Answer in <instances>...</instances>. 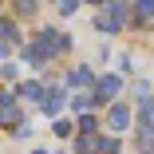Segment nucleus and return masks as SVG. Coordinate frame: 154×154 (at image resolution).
I'll return each mask as SVG.
<instances>
[{
    "label": "nucleus",
    "instance_id": "nucleus-4",
    "mask_svg": "<svg viewBox=\"0 0 154 154\" xmlns=\"http://www.w3.org/2000/svg\"><path fill=\"white\" fill-rule=\"evenodd\" d=\"M48 59H51V48H48L44 40L28 48V63H36V67H40V63H48Z\"/></svg>",
    "mask_w": 154,
    "mask_h": 154
},
{
    "label": "nucleus",
    "instance_id": "nucleus-10",
    "mask_svg": "<svg viewBox=\"0 0 154 154\" xmlns=\"http://www.w3.org/2000/svg\"><path fill=\"white\" fill-rule=\"evenodd\" d=\"M91 131H95V119L83 115V119H79V134H91Z\"/></svg>",
    "mask_w": 154,
    "mask_h": 154
},
{
    "label": "nucleus",
    "instance_id": "nucleus-6",
    "mask_svg": "<svg viewBox=\"0 0 154 154\" xmlns=\"http://www.w3.org/2000/svg\"><path fill=\"white\" fill-rule=\"evenodd\" d=\"M40 103H44V111H48V115H55L59 107H63V91H48Z\"/></svg>",
    "mask_w": 154,
    "mask_h": 154
},
{
    "label": "nucleus",
    "instance_id": "nucleus-7",
    "mask_svg": "<svg viewBox=\"0 0 154 154\" xmlns=\"http://www.w3.org/2000/svg\"><path fill=\"white\" fill-rule=\"evenodd\" d=\"M16 91H20L24 99H44V87H40V83H20Z\"/></svg>",
    "mask_w": 154,
    "mask_h": 154
},
{
    "label": "nucleus",
    "instance_id": "nucleus-3",
    "mask_svg": "<svg viewBox=\"0 0 154 154\" xmlns=\"http://www.w3.org/2000/svg\"><path fill=\"white\" fill-rule=\"evenodd\" d=\"M127 122H131V111L115 103V107H111V115H107V127H111V131H122Z\"/></svg>",
    "mask_w": 154,
    "mask_h": 154
},
{
    "label": "nucleus",
    "instance_id": "nucleus-12",
    "mask_svg": "<svg viewBox=\"0 0 154 154\" xmlns=\"http://www.w3.org/2000/svg\"><path fill=\"white\" fill-rule=\"evenodd\" d=\"M32 154H48V150H32Z\"/></svg>",
    "mask_w": 154,
    "mask_h": 154
},
{
    "label": "nucleus",
    "instance_id": "nucleus-11",
    "mask_svg": "<svg viewBox=\"0 0 154 154\" xmlns=\"http://www.w3.org/2000/svg\"><path fill=\"white\" fill-rule=\"evenodd\" d=\"M4 55H8V44H4V40H0V59H4Z\"/></svg>",
    "mask_w": 154,
    "mask_h": 154
},
{
    "label": "nucleus",
    "instance_id": "nucleus-2",
    "mask_svg": "<svg viewBox=\"0 0 154 154\" xmlns=\"http://www.w3.org/2000/svg\"><path fill=\"white\" fill-rule=\"evenodd\" d=\"M122 83H119V75H103L99 83H95V91H91V95H95V103L99 99H115V91H119Z\"/></svg>",
    "mask_w": 154,
    "mask_h": 154
},
{
    "label": "nucleus",
    "instance_id": "nucleus-5",
    "mask_svg": "<svg viewBox=\"0 0 154 154\" xmlns=\"http://www.w3.org/2000/svg\"><path fill=\"white\" fill-rule=\"evenodd\" d=\"M75 150H79V154H99V150H103V138H95V134H79Z\"/></svg>",
    "mask_w": 154,
    "mask_h": 154
},
{
    "label": "nucleus",
    "instance_id": "nucleus-9",
    "mask_svg": "<svg viewBox=\"0 0 154 154\" xmlns=\"http://www.w3.org/2000/svg\"><path fill=\"white\" fill-rule=\"evenodd\" d=\"M67 79H71V83H91V71H87V67H75Z\"/></svg>",
    "mask_w": 154,
    "mask_h": 154
},
{
    "label": "nucleus",
    "instance_id": "nucleus-8",
    "mask_svg": "<svg viewBox=\"0 0 154 154\" xmlns=\"http://www.w3.org/2000/svg\"><path fill=\"white\" fill-rule=\"evenodd\" d=\"M150 16H154V4H150V0H142V4H134V20H138V24H146Z\"/></svg>",
    "mask_w": 154,
    "mask_h": 154
},
{
    "label": "nucleus",
    "instance_id": "nucleus-1",
    "mask_svg": "<svg viewBox=\"0 0 154 154\" xmlns=\"http://www.w3.org/2000/svg\"><path fill=\"white\" fill-rule=\"evenodd\" d=\"M127 4H119V0H115V4H103L99 8V16H95V28H99V32H119V28H122V20H127Z\"/></svg>",
    "mask_w": 154,
    "mask_h": 154
}]
</instances>
